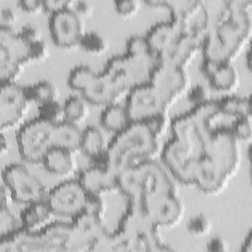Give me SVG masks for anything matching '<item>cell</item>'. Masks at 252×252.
<instances>
[{
    "label": "cell",
    "instance_id": "1",
    "mask_svg": "<svg viewBox=\"0 0 252 252\" xmlns=\"http://www.w3.org/2000/svg\"><path fill=\"white\" fill-rule=\"evenodd\" d=\"M158 226L151 220L141 204L129 203L122 215L118 228L112 232L113 251H164L158 232Z\"/></svg>",
    "mask_w": 252,
    "mask_h": 252
},
{
    "label": "cell",
    "instance_id": "2",
    "mask_svg": "<svg viewBox=\"0 0 252 252\" xmlns=\"http://www.w3.org/2000/svg\"><path fill=\"white\" fill-rule=\"evenodd\" d=\"M158 139L143 121H133L109 142V166L119 173L142 160L151 158L158 148Z\"/></svg>",
    "mask_w": 252,
    "mask_h": 252
},
{
    "label": "cell",
    "instance_id": "3",
    "mask_svg": "<svg viewBox=\"0 0 252 252\" xmlns=\"http://www.w3.org/2000/svg\"><path fill=\"white\" fill-rule=\"evenodd\" d=\"M117 189L129 203L141 204L145 199L163 192H174V185L164 168L148 158L118 173Z\"/></svg>",
    "mask_w": 252,
    "mask_h": 252
},
{
    "label": "cell",
    "instance_id": "4",
    "mask_svg": "<svg viewBox=\"0 0 252 252\" xmlns=\"http://www.w3.org/2000/svg\"><path fill=\"white\" fill-rule=\"evenodd\" d=\"M221 113L218 102L209 99L174 117L170 123L173 138L186 146L197 156L205 153L207 140L213 130V121Z\"/></svg>",
    "mask_w": 252,
    "mask_h": 252
},
{
    "label": "cell",
    "instance_id": "5",
    "mask_svg": "<svg viewBox=\"0 0 252 252\" xmlns=\"http://www.w3.org/2000/svg\"><path fill=\"white\" fill-rule=\"evenodd\" d=\"M157 65L156 56H135L128 53L112 56L108 59L104 70L124 93L150 82L152 72Z\"/></svg>",
    "mask_w": 252,
    "mask_h": 252
},
{
    "label": "cell",
    "instance_id": "6",
    "mask_svg": "<svg viewBox=\"0 0 252 252\" xmlns=\"http://www.w3.org/2000/svg\"><path fill=\"white\" fill-rule=\"evenodd\" d=\"M55 123L39 117L27 122L18 132L17 144L21 157L30 162L42 161L52 147V131Z\"/></svg>",
    "mask_w": 252,
    "mask_h": 252
},
{
    "label": "cell",
    "instance_id": "7",
    "mask_svg": "<svg viewBox=\"0 0 252 252\" xmlns=\"http://www.w3.org/2000/svg\"><path fill=\"white\" fill-rule=\"evenodd\" d=\"M2 180L10 190L11 199L17 203L29 205L44 200V184L23 163L8 164L2 172Z\"/></svg>",
    "mask_w": 252,
    "mask_h": 252
},
{
    "label": "cell",
    "instance_id": "8",
    "mask_svg": "<svg viewBox=\"0 0 252 252\" xmlns=\"http://www.w3.org/2000/svg\"><path fill=\"white\" fill-rule=\"evenodd\" d=\"M229 177L236 170L240 161L237 139L228 125L215 127L206 143L205 153Z\"/></svg>",
    "mask_w": 252,
    "mask_h": 252
},
{
    "label": "cell",
    "instance_id": "9",
    "mask_svg": "<svg viewBox=\"0 0 252 252\" xmlns=\"http://www.w3.org/2000/svg\"><path fill=\"white\" fill-rule=\"evenodd\" d=\"M170 103L150 83L127 92L125 107L132 121H144L152 116L166 113Z\"/></svg>",
    "mask_w": 252,
    "mask_h": 252
},
{
    "label": "cell",
    "instance_id": "10",
    "mask_svg": "<svg viewBox=\"0 0 252 252\" xmlns=\"http://www.w3.org/2000/svg\"><path fill=\"white\" fill-rule=\"evenodd\" d=\"M87 196L79 180H66L48 192L46 202L54 215L72 219L85 210Z\"/></svg>",
    "mask_w": 252,
    "mask_h": 252
},
{
    "label": "cell",
    "instance_id": "11",
    "mask_svg": "<svg viewBox=\"0 0 252 252\" xmlns=\"http://www.w3.org/2000/svg\"><path fill=\"white\" fill-rule=\"evenodd\" d=\"M72 237L69 251L93 250L98 240L108 231L101 215L83 211L71 220Z\"/></svg>",
    "mask_w": 252,
    "mask_h": 252
},
{
    "label": "cell",
    "instance_id": "12",
    "mask_svg": "<svg viewBox=\"0 0 252 252\" xmlns=\"http://www.w3.org/2000/svg\"><path fill=\"white\" fill-rule=\"evenodd\" d=\"M48 24L51 38L60 47L79 45L85 32L81 17L71 7L51 13Z\"/></svg>",
    "mask_w": 252,
    "mask_h": 252
},
{
    "label": "cell",
    "instance_id": "13",
    "mask_svg": "<svg viewBox=\"0 0 252 252\" xmlns=\"http://www.w3.org/2000/svg\"><path fill=\"white\" fill-rule=\"evenodd\" d=\"M197 156L177 139L171 138L164 146L161 154L163 163L169 172L181 183L192 184Z\"/></svg>",
    "mask_w": 252,
    "mask_h": 252
},
{
    "label": "cell",
    "instance_id": "14",
    "mask_svg": "<svg viewBox=\"0 0 252 252\" xmlns=\"http://www.w3.org/2000/svg\"><path fill=\"white\" fill-rule=\"evenodd\" d=\"M141 205L158 227L174 225L183 214V206L174 192L153 195L145 199Z\"/></svg>",
    "mask_w": 252,
    "mask_h": 252
},
{
    "label": "cell",
    "instance_id": "15",
    "mask_svg": "<svg viewBox=\"0 0 252 252\" xmlns=\"http://www.w3.org/2000/svg\"><path fill=\"white\" fill-rule=\"evenodd\" d=\"M29 100L24 87L15 82L1 83L0 94V124L2 129L16 125L26 114Z\"/></svg>",
    "mask_w": 252,
    "mask_h": 252
},
{
    "label": "cell",
    "instance_id": "16",
    "mask_svg": "<svg viewBox=\"0 0 252 252\" xmlns=\"http://www.w3.org/2000/svg\"><path fill=\"white\" fill-rule=\"evenodd\" d=\"M150 83L171 104L187 89L188 76L184 69L157 62Z\"/></svg>",
    "mask_w": 252,
    "mask_h": 252
},
{
    "label": "cell",
    "instance_id": "17",
    "mask_svg": "<svg viewBox=\"0 0 252 252\" xmlns=\"http://www.w3.org/2000/svg\"><path fill=\"white\" fill-rule=\"evenodd\" d=\"M202 40L196 36L183 34L170 46L156 55L157 62L185 70L197 50L201 49Z\"/></svg>",
    "mask_w": 252,
    "mask_h": 252
},
{
    "label": "cell",
    "instance_id": "18",
    "mask_svg": "<svg viewBox=\"0 0 252 252\" xmlns=\"http://www.w3.org/2000/svg\"><path fill=\"white\" fill-rule=\"evenodd\" d=\"M227 178L209 157L202 155L196 161L192 184H195L206 193L213 194L223 188Z\"/></svg>",
    "mask_w": 252,
    "mask_h": 252
},
{
    "label": "cell",
    "instance_id": "19",
    "mask_svg": "<svg viewBox=\"0 0 252 252\" xmlns=\"http://www.w3.org/2000/svg\"><path fill=\"white\" fill-rule=\"evenodd\" d=\"M118 173L110 166L90 165L81 171L79 181L90 194L102 195L117 189Z\"/></svg>",
    "mask_w": 252,
    "mask_h": 252
},
{
    "label": "cell",
    "instance_id": "20",
    "mask_svg": "<svg viewBox=\"0 0 252 252\" xmlns=\"http://www.w3.org/2000/svg\"><path fill=\"white\" fill-rule=\"evenodd\" d=\"M183 34L185 33L182 25L178 21L169 18L167 21L155 24L149 30L146 37L156 56L170 46Z\"/></svg>",
    "mask_w": 252,
    "mask_h": 252
},
{
    "label": "cell",
    "instance_id": "21",
    "mask_svg": "<svg viewBox=\"0 0 252 252\" xmlns=\"http://www.w3.org/2000/svg\"><path fill=\"white\" fill-rule=\"evenodd\" d=\"M123 94L125 93L103 72L97 74L92 85L82 93L88 102L104 106L117 102Z\"/></svg>",
    "mask_w": 252,
    "mask_h": 252
},
{
    "label": "cell",
    "instance_id": "22",
    "mask_svg": "<svg viewBox=\"0 0 252 252\" xmlns=\"http://www.w3.org/2000/svg\"><path fill=\"white\" fill-rule=\"evenodd\" d=\"M109 142L96 126H88L83 130L81 150L92 159V164L109 166L107 149Z\"/></svg>",
    "mask_w": 252,
    "mask_h": 252
},
{
    "label": "cell",
    "instance_id": "23",
    "mask_svg": "<svg viewBox=\"0 0 252 252\" xmlns=\"http://www.w3.org/2000/svg\"><path fill=\"white\" fill-rule=\"evenodd\" d=\"M32 43L13 29L0 28V50L20 65L33 60Z\"/></svg>",
    "mask_w": 252,
    "mask_h": 252
},
{
    "label": "cell",
    "instance_id": "24",
    "mask_svg": "<svg viewBox=\"0 0 252 252\" xmlns=\"http://www.w3.org/2000/svg\"><path fill=\"white\" fill-rule=\"evenodd\" d=\"M201 49L204 58L215 61L217 63L230 62L231 59L239 52L238 49L230 45L224 40L215 29L207 32L202 40Z\"/></svg>",
    "mask_w": 252,
    "mask_h": 252
},
{
    "label": "cell",
    "instance_id": "25",
    "mask_svg": "<svg viewBox=\"0 0 252 252\" xmlns=\"http://www.w3.org/2000/svg\"><path fill=\"white\" fill-rule=\"evenodd\" d=\"M83 130L78 124L68 120H60L53 126L52 147L68 150L72 153L81 150Z\"/></svg>",
    "mask_w": 252,
    "mask_h": 252
},
{
    "label": "cell",
    "instance_id": "26",
    "mask_svg": "<svg viewBox=\"0 0 252 252\" xmlns=\"http://www.w3.org/2000/svg\"><path fill=\"white\" fill-rule=\"evenodd\" d=\"M53 212L46 201H37L26 205L20 216L22 227L30 231H37L51 222Z\"/></svg>",
    "mask_w": 252,
    "mask_h": 252
},
{
    "label": "cell",
    "instance_id": "27",
    "mask_svg": "<svg viewBox=\"0 0 252 252\" xmlns=\"http://www.w3.org/2000/svg\"><path fill=\"white\" fill-rule=\"evenodd\" d=\"M41 162L48 172L56 176L69 175L76 167L73 153L58 147H51Z\"/></svg>",
    "mask_w": 252,
    "mask_h": 252
},
{
    "label": "cell",
    "instance_id": "28",
    "mask_svg": "<svg viewBox=\"0 0 252 252\" xmlns=\"http://www.w3.org/2000/svg\"><path fill=\"white\" fill-rule=\"evenodd\" d=\"M49 251H69L72 237L71 222L51 221L40 230Z\"/></svg>",
    "mask_w": 252,
    "mask_h": 252
},
{
    "label": "cell",
    "instance_id": "29",
    "mask_svg": "<svg viewBox=\"0 0 252 252\" xmlns=\"http://www.w3.org/2000/svg\"><path fill=\"white\" fill-rule=\"evenodd\" d=\"M133 122L125 107L117 102L105 105L100 114L101 126L114 134L125 129L130 123Z\"/></svg>",
    "mask_w": 252,
    "mask_h": 252
},
{
    "label": "cell",
    "instance_id": "30",
    "mask_svg": "<svg viewBox=\"0 0 252 252\" xmlns=\"http://www.w3.org/2000/svg\"><path fill=\"white\" fill-rule=\"evenodd\" d=\"M238 73L230 62L219 63L207 78L212 88L218 91L228 92L238 83Z\"/></svg>",
    "mask_w": 252,
    "mask_h": 252
},
{
    "label": "cell",
    "instance_id": "31",
    "mask_svg": "<svg viewBox=\"0 0 252 252\" xmlns=\"http://www.w3.org/2000/svg\"><path fill=\"white\" fill-rule=\"evenodd\" d=\"M220 112L224 116L232 118L251 117L250 98L248 96H239L227 94L217 100Z\"/></svg>",
    "mask_w": 252,
    "mask_h": 252
},
{
    "label": "cell",
    "instance_id": "32",
    "mask_svg": "<svg viewBox=\"0 0 252 252\" xmlns=\"http://www.w3.org/2000/svg\"><path fill=\"white\" fill-rule=\"evenodd\" d=\"M24 91L28 100L36 102L37 104L58 100L57 88L51 82L46 80L26 86L24 87Z\"/></svg>",
    "mask_w": 252,
    "mask_h": 252
},
{
    "label": "cell",
    "instance_id": "33",
    "mask_svg": "<svg viewBox=\"0 0 252 252\" xmlns=\"http://www.w3.org/2000/svg\"><path fill=\"white\" fill-rule=\"evenodd\" d=\"M96 76L97 73H95L90 66L78 65L69 73L67 80L68 86L75 91L83 93L92 85Z\"/></svg>",
    "mask_w": 252,
    "mask_h": 252
},
{
    "label": "cell",
    "instance_id": "34",
    "mask_svg": "<svg viewBox=\"0 0 252 252\" xmlns=\"http://www.w3.org/2000/svg\"><path fill=\"white\" fill-rule=\"evenodd\" d=\"M88 101L78 95L69 96L63 104V116L66 120L78 124L82 122L89 113Z\"/></svg>",
    "mask_w": 252,
    "mask_h": 252
},
{
    "label": "cell",
    "instance_id": "35",
    "mask_svg": "<svg viewBox=\"0 0 252 252\" xmlns=\"http://www.w3.org/2000/svg\"><path fill=\"white\" fill-rule=\"evenodd\" d=\"M204 5L209 20V30L219 27L227 19L229 14L227 1H210L205 2Z\"/></svg>",
    "mask_w": 252,
    "mask_h": 252
},
{
    "label": "cell",
    "instance_id": "36",
    "mask_svg": "<svg viewBox=\"0 0 252 252\" xmlns=\"http://www.w3.org/2000/svg\"><path fill=\"white\" fill-rule=\"evenodd\" d=\"M79 46L90 53H101L106 49V41L98 32L90 31L84 32Z\"/></svg>",
    "mask_w": 252,
    "mask_h": 252
},
{
    "label": "cell",
    "instance_id": "37",
    "mask_svg": "<svg viewBox=\"0 0 252 252\" xmlns=\"http://www.w3.org/2000/svg\"><path fill=\"white\" fill-rule=\"evenodd\" d=\"M21 66L0 50V79L1 83L14 82L21 73Z\"/></svg>",
    "mask_w": 252,
    "mask_h": 252
},
{
    "label": "cell",
    "instance_id": "38",
    "mask_svg": "<svg viewBox=\"0 0 252 252\" xmlns=\"http://www.w3.org/2000/svg\"><path fill=\"white\" fill-rule=\"evenodd\" d=\"M126 53L135 56H153L155 55L150 43L145 36L132 35L126 42Z\"/></svg>",
    "mask_w": 252,
    "mask_h": 252
},
{
    "label": "cell",
    "instance_id": "39",
    "mask_svg": "<svg viewBox=\"0 0 252 252\" xmlns=\"http://www.w3.org/2000/svg\"><path fill=\"white\" fill-rule=\"evenodd\" d=\"M22 225L19 224V221L15 215L11 212L8 205H1L0 212V235L1 237L6 236L17 229Z\"/></svg>",
    "mask_w": 252,
    "mask_h": 252
},
{
    "label": "cell",
    "instance_id": "40",
    "mask_svg": "<svg viewBox=\"0 0 252 252\" xmlns=\"http://www.w3.org/2000/svg\"><path fill=\"white\" fill-rule=\"evenodd\" d=\"M37 117L42 118L44 120H47L52 123H56L59 120V118L64 115L63 114V105H61L58 100L49 101L40 103L37 106Z\"/></svg>",
    "mask_w": 252,
    "mask_h": 252
},
{
    "label": "cell",
    "instance_id": "41",
    "mask_svg": "<svg viewBox=\"0 0 252 252\" xmlns=\"http://www.w3.org/2000/svg\"><path fill=\"white\" fill-rule=\"evenodd\" d=\"M234 137L238 140L249 141L252 134L251 117H238L234 118L231 124L228 125Z\"/></svg>",
    "mask_w": 252,
    "mask_h": 252
},
{
    "label": "cell",
    "instance_id": "42",
    "mask_svg": "<svg viewBox=\"0 0 252 252\" xmlns=\"http://www.w3.org/2000/svg\"><path fill=\"white\" fill-rule=\"evenodd\" d=\"M211 223L203 215H196L187 223V230L193 235H204L210 231Z\"/></svg>",
    "mask_w": 252,
    "mask_h": 252
},
{
    "label": "cell",
    "instance_id": "43",
    "mask_svg": "<svg viewBox=\"0 0 252 252\" xmlns=\"http://www.w3.org/2000/svg\"><path fill=\"white\" fill-rule=\"evenodd\" d=\"M143 122L148 126L150 131L158 139H159L166 130L167 116H166V113H161V114L152 116V117L144 120Z\"/></svg>",
    "mask_w": 252,
    "mask_h": 252
},
{
    "label": "cell",
    "instance_id": "44",
    "mask_svg": "<svg viewBox=\"0 0 252 252\" xmlns=\"http://www.w3.org/2000/svg\"><path fill=\"white\" fill-rule=\"evenodd\" d=\"M187 96H188V100L192 102L193 105H196L211 99L209 96L208 89L201 84H196L195 86H192L188 91Z\"/></svg>",
    "mask_w": 252,
    "mask_h": 252
},
{
    "label": "cell",
    "instance_id": "45",
    "mask_svg": "<svg viewBox=\"0 0 252 252\" xmlns=\"http://www.w3.org/2000/svg\"><path fill=\"white\" fill-rule=\"evenodd\" d=\"M104 209H105L104 202L101 199L100 195H94V194L88 193L84 211L102 216L104 213Z\"/></svg>",
    "mask_w": 252,
    "mask_h": 252
},
{
    "label": "cell",
    "instance_id": "46",
    "mask_svg": "<svg viewBox=\"0 0 252 252\" xmlns=\"http://www.w3.org/2000/svg\"><path fill=\"white\" fill-rule=\"evenodd\" d=\"M114 8L120 15L130 16L137 12L139 9V3L135 0H119L114 2Z\"/></svg>",
    "mask_w": 252,
    "mask_h": 252
},
{
    "label": "cell",
    "instance_id": "47",
    "mask_svg": "<svg viewBox=\"0 0 252 252\" xmlns=\"http://www.w3.org/2000/svg\"><path fill=\"white\" fill-rule=\"evenodd\" d=\"M17 21V15L11 7L4 6L0 12V28L13 29L14 24Z\"/></svg>",
    "mask_w": 252,
    "mask_h": 252
},
{
    "label": "cell",
    "instance_id": "48",
    "mask_svg": "<svg viewBox=\"0 0 252 252\" xmlns=\"http://www.w3.org/2000/svg\"><path fill=\"white\" fill-rule=\"evenodd\" d=\"M19 32L29 42H35L42 39L40 35V31H38L35 27L29 24L23 26Z\"/></svg>",
    "mask_w": 252,
    "mask_h": 252
},
{
    "label": "cell",
    "instance_id": "49",
    "mask_svg": "<svg viewBox=\"0 0 252 252\" xmlns=\"http://www.w3.org/2000/svg\"><path fill=\"white\" fill-rule=\"evenodd\" d=\"M73 1L70 0H44L43 1V7L44 10H47L51 13L64 9L72 7Z\"/></svg>",
    "mask_w": 252,
    "mask_h": 252
},
{
    "label": "cell",
    "instance_id": "50",
    "mask_svg": "<svg viewBox=\"0 0 252 252\" xmlns=\"http://www.w3.org/2000/svg\"><path fill=\"white\" fill-rule=\"evenodd\" d=\"M19 6L29 13H35L44 9L43 1L41 0H21L19 1Z\"/></svg>",
    "mask_w": 252,
    "mask_h": 252
},
{
    "label": "cell",
    "instance_id": "51",
    "mask_svg": "<svg viewBox=\"0 0 252 252\" xmlns=\"http://www.w3.org/2000/svg\"><path fill=\"white\" fill-rule=\"evenodd\" d=\"M72 10L79 16H88L93 12V6L87 1H73Z\"/></svg>",
    "mask_w": 252,
    "mask_h": 252
},
{
    "label": "cell",
    "instance_id": "52",
    "mask_svg": "<svg viewBox=\"0 0 252 252\" xmlns=\"http://www.w3.org/2000/svg\"><path fill=\"white\" fill-rule=\"evenodd\" d=\"M225 249H226L225 243L223 242L222 239H220L219 237L212 238L208 242V250H210V251H223Z\"/></svg>",
    "mask_w": 252,
    "mask_h": 252
},
{
    "label": "cell",
    "instance_id": "53",
    "mask_svg": "<svg viewBox=\"0 0 252 252\" xmlns=\"http://www.w3.org/2000/svg\"><path fill=\"white\" fill-rule=\"evenodd\" d=\"M241 250L244 252H250L252 250V244H251V231L248 232L246 235V238L244 239V242L242 244Z\"/></svg>",
    "mask_w": 252,
    "mask_h": 252
},
{
    "label": "cell",
    "instance_id": "54",
    "mask_svg": "<svg viewBox=\"0 0 252 252\" xmlns=\"http://www.w3.org/2000/svg\"><path fill=\"white\" fill-rule=\"evenodd\" d=\"M0 147H1V152L2 153H4L5 151L8 150V140L6 139L4 134L1 135V145H0Z\"/></svg>",
    "mask_w": 252,
    "mask_h": 252
},
{
    "label": "cell",
    "instance_id": "55",
    "mask_svg": "<svg viewBox=\"0 0 252 252\" xmlns=\"http://www.w3.org/2000/svg\"><path fill=\"white\" fill-rule=\"evenodd\" d=\"M246 64H247L248 68H250V51L249 50L246 53Z\"/></svg>",
    "mask_w": 252,
    "mask_h": 252
}]
</instances>
